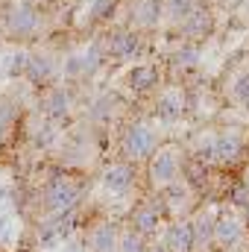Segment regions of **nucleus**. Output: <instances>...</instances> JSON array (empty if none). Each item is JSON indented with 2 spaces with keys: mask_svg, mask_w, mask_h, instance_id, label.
<instances>
[{
  "mask_svg": "<svg viewBox=\"0 0 249 252\" xmlns=\"http://www.w3.org/2000/svg\"><path fill=\"white\" fill-rule=\"evenodd\" d=\"M121 252H144V241H141V232L129 229L124 238H121Z\"/></svg>",
  "mask_w": 249,
  "mask_h": 252,
  "instance_id": "17",
  "label": "nucleus"
},
{
  "mask_svg": "<svg viewBox=\"0 0 249 252\" xmlns=\"http://www.w3.org/2000/svg\"><path fill=\"white\" fill-rule=\"evenodd\" d=\"M135 21L144 24V27L156 24V21H158V0H141V3L135 6Z\"/></svg>",
  "mask_w": 249,
  "mask_h": 252,
  "instance_id": "14",
  "label": "nucleus"
},
{
  "mask_svg": "<svg viewBox=\"0 0 249 252\" xmlns=\"http://www.w3.org/2000/svg\"><path fill=\"white\" fill-rule=\"evenodd\" d=\"M247 188H249V176H247Z\"/></svg>",
  "mask_w": 249,
  "mask_h": 252,
  "instance_id": "24",
  "label": "nucleus"
},
{
  "mask_svg": "<svg viewBox=\"0 0 249 252\" xmlns=\"http://www.w3.org/2000/svg\"><path fill=\"white\" fill-rule=\"evenodd\" d=\"M196 247V226L193 223H176L167 232V250L173 252H190Z\"/></svg>",
  "mask_w": 249,
  "mask_h": 252,
  "instance_id": "5",
  "label": "nucleus"
},
{
  "mask_svg": "<svg viewBox=\"0 0 249 252\" xmlns=\"http://www.w3.org/2000/svg\"><path fill=\"white\" fill-rule=\"evenodd\" d=\"M156 147V138L147 126H129L124 135V156L126 158H147Z\"/></svg>",
  "mask_w": 249,
  "mask_h": 252,
  "instance_id": "2",
  "label": "nucleus"
},
{
  "mask_svg": "<svg viewBox=\"0 0 249 252\" xmlns=\"http://www.w3.org/2000/svg\"><path fill=\"white\" fill-rule=\"evenodd\" d=\"M50 141H53V129L50 126H41L38 135H35V144H50Z\"/></svg>",
  "mask_w": 249,
  "mask_h": 252,
  "instance_id": "23",
  "label": "nucleus"
},
{
  "mask_svg": "<svg viewBox=\"0 0 249 252\" xmlns=\"http://www.w3.org/2000/svg\"><path fill=\"white\" fill-rule=\"evenodd\" d=\"M44 109H47L50 118H64L67 109H70V94H67L64 88H53V91L47 94V100H44Z\"/></svg>",
  "mask_w": 249,
  "mask_h": 252,
  "instance_id": "10",
  "label": "nucleus"
},
{
  "mask_svg": "<svg viewBox=\"0 0 249 252\" xmlns=\"http://www.w3.org/2000/svg\"><path fill=\"white\" fill-rule=\"evenodd\" d=\"M241 153H244V141H241V135H235V132H223V135L214 138V161L232 164V161L241 158Z\"/></svg>",
  "mask_w": 249,
  "mask_h": 252,
  "instance_id": "4",
  "label": "nucleus"
},
{
  "mask_svg": "<svg viewBox=\"0 0 249 252\" xmlns=\"http://www.w3.org/2000/svg\"><path fill=\"white\" fill-rule=\"evenodd\" d=\"M196 56H199L196 47H182V50L176 53V64H193L196 62Z\"/></svg>",
  "mask_w": 249,
  "mask_h": 252,
  "instance_id": "20",
  "label": "nucleus"
},
{
  "mask_svg": "<svg viewBox=\"0 0 249 252\" xmlns=\"http://www.w3.org/2000/svg\"><path fill=\"white\" fill-rule=\"evenodd\" d=\"M167 12L176 15V18H187V15H193V0H170Z\"/></svg>",
  "mask_w": 249,
  "mask_h": 252,
  "instance_id": "18",
  "label": "nucleus"
},
{
  "mask_svg": "<svg viewBox=\"0 0 249 252\" xmlns=\"http://www.w3.org/2000/svg\"><path fill=\"white\" fill-rule=\"evenodd\" d=\"M27 70H30V76H32L35 82H41V79H50V73H53V62L44 59V56H32V59L27 62Z\"/></svg>",
  "mask_w": 249,
  "mask_h": 252,
  "instance_id": "15",
  "label": "nucleus"
},
{
  "mask_svg": "<svg viewBox=\"0 0 249 252\" xmlns=\"http://www.w3.org/2000/svg\"><path fill=\"white\" fill-rule=\"evenodd\" d=\"M132 179H135V173H132L129 164H112L103 173V185H106V190H112V193H126V190L132 188Z\"/></svg>",
  "mask_w": 249,
  "mask_h": 252,
  "instance_id": "6",
  "label": "nucleus"
},
{
  "mask_svg": "<svg viewBox=\"0 0 249 252\" xmlns=\"http://www.w3.org/2000/svg\"><path fill=\"white\" fill-rule=\"evenodd\" d=\"M88 244H91L94 252H115L118 250V232H115V226H112V223H100V226L91 232Z\"/></svg>",
  "mask_w": 249,
  "mask_h": 252,
  "instance_id": "8",
  "label": "nucleus"
},
{
  "mask_svg": "<svg viewBox=\"0 0 249 252\" xmlns=\"http://www.w3.org/2000/svg\"><path fill=\"white\" fill-rule=\"evenodd\" d=\"M214 238H217L223 247L235 244V241L241 238V223H238V220H232V217H223V220H217V226H214Z\"/></svg>",
  "mask_w": 249,
  "mask_h": 252,
  "instance_id": "13",
  "label": "nucleus"
},
{
  "mask_svg": "<svg viewBox=\"0 0 249 252\" xmlns=\"http://www.w3.org/2000/svg\"><path fill=\"white\" fill-rule=\"evenodd\" d=\"M176 176H179V158H176V153L173 150L156 153L153 161H150V179L156 185H170V182H176Z\"/></svg>",
  "mask_w": 249,
  "mask_h": 252,
  "instance_id": "3",
  "label": "nucleus"
},
{
  "mask_svg": "<svg viewBox=\"0 0 249 252\" xmlns=\"http://www.w3.org/2000/svg\"><path fill=\"white\" fill-rule=\"evenodd\" d=\"M232 202H235V205H247V202H249V188H247V185H244V188H235Z\"/></svg>",
  "mask_w": 249,
  "mask_h": 252,
  "instance_id": "22",
  "label": "nucleus"
},
{
  "mask_svg": "<svg viewBox=\"0 0 249 252\" xmlns=\"http://www.w3.org/2000/svg\"><path fill=\"white\" fill-rule=\"evenodd\" d=\"M158 223H161V211H158V205H138L135 214H132V229L141 232V235L156 232Z\"/></svg>",
  "mask_w": 249,
  "mask_h": 252,
  "instance_id": "7",
  "label": "nucleus"
},
{
  "mask_svg": "<svg viewBox=\"0 0 249 252\" xmlns=\"http://www.w3.org/2000/svg\"><path fill=\"white\" fill-rule=\"evenodd\" d=\"M211 232H214V226H211V217H202V220L196 223V244H199V241H205Z\"/></svg>",
  "mask_w": 249,
  "mask_h": 252,
  "instance_id": "21",
  "label": "nucleus"
},
{
  "mask_svg": "<svg viewBox=\"0 0 249 252\" xmlns=\"http://www.w3.org/2000/svg\"><path fill=\"white\" fill-rule=\"evenodd\" d=\"M158 115H161L164 121H173V118H179V115H182V100H179L176 94H167V97H161V103H158Z\"/></svg>",
  "mask_w": 249,
  "mask_h": 252,
  "instance_id": "16",
  "label": "nucleus"
},
{
  "mask_svg": "<svg viewBox=\"0 0 249 252\" xmlns=\"http://www.w3.org/2000/svg\"><path fill=\"white\" fill-rule=\"evenodd\" d=\"M44 199L53 211H70L79 199V185L70 179H53L44 190Z\"/></svg>",
  "mask_w": 249,
  "mask_h": 252,
  "instance_id": "1",
  "label": "nucleus"
},
{
  "mask_svg": "<svg viewBox=\"0 0 249 252\" xmlns=\"http://www.w3.org/2000/svg\"><path fill=\"white\" fill-rule=\"evenodd\" d=\"M9 27H12L15 32H32V30H35V15H32V9H30V6H15V9L9 12Z\"/></svg>",
  "mask_w": 249,
  "mask_h": 252,
  "instance_id": "11",
  "label": "nucleus"
},
{
  "mask_svg": "<svg viewBox=\"0 0 249 252\" xmlns=\"http://www.w3.org/2000/svg\"><path fill=\"white\" fill-rule=\"evenodd\" d=\"M235 97L244 100V103H249V73L238 76V82H235Z\"/></svg>",
  "mask_w": 249,
  "mask_h": 252,
  "instance_id": "19",
  "label": "nucleus"
},
{
  "mask_svg": "<svg viewBox=\"0 0 249 252\" xmlns=\"http://www.w3.org/2000/svg\"><path fill=\"white\" fill-rule=\"evenodd\" d=\"M138 47H141L138 35H132V32H115L109 38V53L118 56V59H132L138 53Z\"/></svg>",
  "mask_w": 249,
  "mask_h": 252,
  "instance_id": "9",
  "label": "nucleus"
},
{
  "mask_svg": "<svg viewBox=\"0 0 249 252\" xmlns=\"http://www.w3.org/2000/svg\"><path fill=\"white\" fill-rule=\"evenodd\" d=\"M129 82H132L135 91H147V88H153V85L158 82V70L150 67V64H138V67L129 73Z\"/></svg>",
  "mask_w": 249,
  "mask_h": 252,
  "instance_id": "12",
  "label": "nucleus"
}]
</instances>
